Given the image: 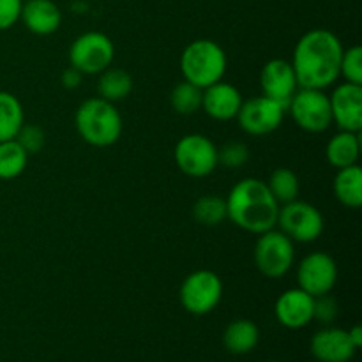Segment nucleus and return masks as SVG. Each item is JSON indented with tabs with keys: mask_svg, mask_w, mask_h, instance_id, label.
I'll use <instances>...</instances> for the list:
<instances>
[{
	"mask_svg": "<svg viewBox=\"0 0 362 362\" xmlns=\"http://www.w3.org/2000/svg\"><path fill=\"white\" fill-rule=\"evenodd\" d=\"M361 156V133L339 129L325 147L327 163L336 170L357 165Z\"/></svg>",
	"mask_w": 362,
	"mask_h": 362,
	"instance_id": "19",
	"label": "nucleus"
},
{
	"mask_svg": "<svg viewBox=\"0 0 362 362\" xmlns=\"http://www.w3.org/2000/svg\"><path fill=\"white\" fill-rule=\"evenodd\" d=\"M356 352L357 349L350 341L349 331L345 329H322L311 338V354L320 362H349Z\"/></svg>",
	"mask_w": 362,
	"mask_h": 362,
	"instance_id": "17",
	"label": "nucleus"
},
{
	"mask_svg": "<svg viewBox=\"0 0 362 362\" xmlns=\"http://www.w3.org/2000/svg\"><path fill=\"white\" fill-rule=\"evenodd\" d=\"M28 154L16 140L0 141V180H13L25 172Z\"/></svg>",
	"mask_w": 362,
	"mask_h": 362,
	"instance_id": "24",
	"label": "nucleus"
},
{
	"mask_svg": "<svg viewBox=\"0 0 362 362\" xmlns=\"http://www.w3.org/2000/svg\"><path fill=\"white\" fill-rule=\"evenodd\" d=\"M265 184H267L269 191H271V194L279 205L297 200V197H299V177H297L296 172H292L290 168H285V166L283 168H276Z\"/></svg>",
	"mask_w": 362,
	"mask_h": 362,
	"instance_id": "25",
	"label": "nucleus"
},
{
	"mask_svg": "<svg viewBox=\"0 0 362 362\" xmlns=\"http://www.w3.org/2000/svg\"><path fill=\"white\" fill-rule=\"evenodd\" d=\"M21 147L25 148L28 156L37 154L45 148L46 144V134L42 131V127L35 126V124H23V127L20 129L18 136L14 138Z\"/></svg>",
	"mask_w": 362,
	"mask_h": 362,
	"instance_id": "30",
	"label": "nucleus"
},
{
	"mask_svg": "<svg viewBox=\"0 0 362 362\" xmlns=\"http://www.w3.org/2000/svg\"><path fill=\"white\" fill-rule=\"evenodd\" d=\"M285 115L286 106L262 94L243 101L235 119L244 133L251 134V136H265V134H271L279 129Z\"/></svg>",
	"mask_w": 362,
	"mask_h": 362,
	"instance_id": "11",
	"label": "nucleus"
},
{
	"mask_svg": "<svg viewBox=\"0 0 362 362\" xmlns=\"http://www.w3.org/2000/svg\"><path fill=\"white\" fill-rule=\"evenodd\" d=\"M343 45L334 32L313 28L300 35L293 48L292 67L299 88L325 90L339 78Z\"/></svg>",
	"mask_w": 362,
	"mask_h": 362,
	"instance_id": "1",
	"label": "nucleus"
},
{
	"mask_svg": "<svg viewBox=\"0 0 362 362\" xmlns=\"http://www.w3.org/2000/svg\"><path fill=\"white\" fill-rule=\"evenodd\" d=\"M202 98H204V88L184 80L173 87L170 103H172L173 112L179 115H193L198 110H202Z\"/></svg>",
	"mask_w": 362,
	"mask_h": 362,
	"instance_id": "27",
	"label": "nucleus"
},
{
	"mask_svg": "<svg viewBox=\"0 0 362 362\" xmlns=\"http://www.w3.org/2000/svg\"><path fill=\"white\" fill-rule=\"evenodd\" d=\"M271 362H278V361H271Z\"/></svg>",
	"mask_w": 362,
	"mask_h": 362,
	"instance_id": "35",
	"label": "nucleus"
},
{
	"mask_svg": "<svg viewBox=\"0 0 362 362\" xmlns=\"http://www.w3.org/2000/svg\"><path fill=\"white\" fill-rule=\"evenodd\" d=\"M331 103L332 124L341 131H354L361 133L362 129V85L345 83L338 85L329 94Z\"/></svg>",
	"mask_w": 362,
	"mask_h": 362,
	"instance_id": "13",
	"label": "nucleus"
},
{
	"mask_svg": "<svg viewBox=\"0 0 362 362\" xmlns=\"http://www.w3.org/2000/svg\"><path fill=\"white\" fill-rule=\"evenodd\" d=\"M255 265L269 279H279L290 272L296 262V246L281 230L260 233L253 250Z\"/></svg>",
	"mask_w": 362,
	"mask_h": 362,
	"instance_id": "5",
	"label": "nucleus"
},
{
	"mask_svg": "<svg viewBox=\"0 0 362 362\" xmlns=\"http://www.w3.org/2000/svg\"><path fill=\"white\" fill-rule=\"evenodd\" d=\"M336 317H338V303H336V299H332L329 293L315 297L313 320H318L320 324L329 325L336 320Z\"/></svg>",
	"mask_w": 362,
	"mask_h": 362,
	"instance_id": "31",
	"label": "nucleus"
},
{
	"mask_svg": "<svg viewBox=\"0 0 362 362\" xmlns=\"http://www.w3.org/2000/svg\"><path fill=\"white\" fill-rule=\"evenodd\" d=\"M283 233L292 243L310 244L315 243L324 233V216L315 205L308 202L293 200L288 204L279 205L278 223Z\"/></svg>",
	"mask_w": 362,
	"mask_h": 362,
	"instance_id": "9",
	"label": "nucleus"
},
{
	"mask_svg": "<svg viewBox=\"0 0 362 362\" xmlns=\"http://www.w3.org/2000/svg\"><path fill=\"white\" fill-rule=\"evenodd\" d=\"M338 283V264L324 251L306 255L297 265V285L310 296L331 293Z\"/></svg>",
	"mask_w": 362,
	"mask_h": 362,
	"instance_id": "12",
	"label": "nucleus"
},
{
	"mask_svg": "<svg viewBox=\"0 0 362 362\" xmlns=\"http://www.w3.org/2000/svg\"><path fill=\"white\" fill-rule=\"evenodd\" d=\"M115 59L113 41L103 32H85L78 35L69 48V64L81 74H101Z\"/></svg>",
	"mask_w": 362,
	"mask_h": 362,
	"instance_id": "7",
	"label": "nucleus"
},
{
	"mask_svg": "<svg viewBox=\"0 0 362 362\" xmlns=\"http://www.w3.org/2000/svg\"><path fill=\"white\" fill-rule=\"evenodd\" d=\"M258 341H260V331H258L257 324L247 318L230 322L223 334V343H225L226 350L235 356L250 354L258 345Z\"/></svg>",
	"mask_w": 362,
	"mask_h": 362,
	"instance_id": "20",
	"label": "nucleus"
},
{
	"mask_svg": "<svg viewBox=\"0 0 362 362\" xmlns=\"http://www.w3.org/2000/svg\"><path fill=\"white\" fill-rule=\"evenodd\" d=\"M286 112H290L297 127L306 133H324L332 126L329 94L318 88H299L290 99Z\"/></svg>",
	"mask_w": 362,
	"mask_h": 362,
	"instance_id": "10",
	"label": "nucleus"
},
{
	"mask_svg": "<svg viewBox=\"0 0 362 362\" xmlns=\"http://www.w3.org/2000/svg\"><path fill=\"white\" fill-rule=\"evenodd\" d=\"M334 197L346 209H359L362 205V170L359 165L338 170L334 177Z\"/></svg>",
	"mask_w": 362,
	"mask_h": 362,
	"instance_id": "21",
	"label": "nucleus"
},
{
	"mask_svg": "<svg viewBox=\"0 0 362 362\" xmlns=\"http://www.w3.org/2000/svg\"><path fill=\"white\" fill-rule=\"evenodd\" d=\"M23 0H0V32L9 30L20 21Z\"/></svg>",
	"mask_w": 362,
	"mask_h": 362,
	"instance_id": "32",
	"label": "nucleus"
},
{
	"mask_svg": "<svg viewBox=\"0 0 362 362\" xmlns=\"http://www.w3.org/2000/svg\"><path fill=\"white\" fill-rule=\"evenodd\" d=\"M243 94L235 85L228 81H218L211 87L204 88L202 98V110L218 122H228L233 120L243 106Z\"/></svg>",
	"mask_w": 362,
	"mask_h": 362,
	"instance_id": "16",
	"label": "nucleus"
},
{
	"mask_svg": "<svg viewBox=\"0 0 362 362\" xmlns=\"http://www.w3.org/2000/svg\"><path fill=\"white\" fill-rule=\"evenodd\" d=\"M20 20L35 35L55 34L62 23V13L53 0H25Z\"/></svg>",
	"mask_w": 362,
	"mask_h": 362,
	"instance_id": "18",
	"label": "nucleus"
},
{
	"mask_svg": "<svg viewBox=\"0 0 362 362\" xmlns=\"http://www.w3.org/2000/svg\"><path fill=\"white\" fill-rule=\"evenodd\" d=\"M25 124L23 105L14 94L0 90V141L14 140Z\"/></svg>",
	"mask_w": 362,
	"mask_h": 362,
	"instance_id": "23",
	"label": "nucleus"
},
{
	"mask_svg": "<svg viewBox=\"0 0 362 362\" xmlns=\"http://www.w3.org/2000/svg\"><path fill=\"white\" fill-rule=\"evenodd\" d=\"M74 126L85 144L92 147H112L122 136V115L115 103L103 98L85 99L74 113Z\"/></svg>",
	"mask_w": 362,
	"mask_h": 362,
	"instance_id": "3",
	"label": "nucleus"
},
{
	"mask_svg": "<svg viewBox=\"0 0 362 362\" xmlns=\"http://www.w3.org/2000/svg\"><path fill=\"white\" fill-rule=\"evenodd\" d=\"M228 59L225 49L212 39H197L184 48L180 55V71L184 80L207 88L225 78Z\"/></svg>",
	"mask_w": 362,
	"mask_h": 362,
	"instance_id": "4",
	"label": "nucleus"
},
{
	"mask_svg": "<svg viewBox=\"0 0 362 362\" xmlns=\"http://www.w3.org/2000/svg\"><path fill=\"white\" fill-rule=\"evenodd\" d=\"M315 297L303 288L285 290L274 306L276 318L286 329H303L313 320Z\"/></svg>",
	"mask_w": 362,
	"mask_h": 362,
	"instance_id": "15",
	"label": "nucleus"
},
{
	"mask_svg": "<svg viewBox=\"0 0 362 362\" xmlns=\"http://www.w3.org/2000/svg\"><path fill=\"white\" fill-rule=\"evenodd\" d=\"M260 87L264 95L281 103L283 106H288L290 99L299 90V83H297L292 64L285 59L269 60L262 67Z\"/></svg>",
	"mask_w": 362,
	"mask_h": 362,
	"instance_id": "14",
	"label": "nucleus"
},
{
	"mask_svg": "<svg viewBox=\"0 0 362 362\" xmlns=\"http://www.w3.org/2000/svg\"><path fill=\"white\" fill-rule=\"evenodd\" d=\"M81 80H83V74L80 71H76L74 67H67L66 71L60 76V81H62V87L67 88V90H74L81 85Z\"/></svg>",
	"mask_w": 362,
	"mask_h": 362,
	"instance_id": "33",
	"label": "nucleus"
},
{
	"mask_svg": "<svg viewBox=\"0 0 362 362\" xmlns=\"http://www.w3.org/2000/svg\"><path fill=\"white\" fill-rule=\"evenodd\" d=\"M226 200V219L244 232L260 233L276 228L279 204L269 191L267 184L255 177L239 180L230 189Z\"/></svg>",
	"mask_w": 362,
	"mask_h": 362,
	"instance_id": "2",
	"label": "nucleus"
},
{
	"mask_svg": "<svg viewBox=\"0 0 362 362\" xmlns=\"http://www.w3.org/2000/svg\"><path fill=\"white\" fill-rule=\"evenodd\" d=\"M133 87H134L133 76H131L126 69H122V67L110 66L108 69H105L101 74H99V81H98L99 98L106 99V101L110 103L124 101V99L133 92Z\"/></svg>",
	"mask_w": 362,
	"mask_h": 362,
	"instance_id": "22",
	"label": "nucleus"
},
{
	"mask_svg": "<svg viewBox=\"0 0 362 362\" xmlns=\"http://www.w3.org/2000/svg\"><path fill=\"white\" fill-rule=\"evenodd\" d=\"M250 161V148L243 141H228L218 148V165L226 170L243 168Z\"/></svg>",
	"mask_w": 362,
	"mask_h": 362,
	"instance_id": "28",
	"label": "nucleus"
},
{
	"mask_svg": "<svg viewBox=\"0 0 362 362\" xmlns=\"http://www.w3.org/2000/svg\"><path fill=\"white\" fill-rule=\"evenodd\" d=\"M175 165L184 175L193 179L209 177L218 168V147L209 136L191 133L180 138L173 151Z\"/></svg>",
	"mask_w": 362,
	"mask_h": 362,
	"instance_id": "6",
	"label": "nucleus"
},
{
	"mask_svg": "<svg viewBox=\"0 0 362 362\" xmlns=\"http://www.w3.org/2000/svg\"><path fill=\"white\" fill-rule=\"evenodd\" d=\"M349 338H350V341L354 343V346L359 350L362 346V327H361V325H354V327L350 329Z\"/></svg>",
	"mask_w": 362,
	"mask_h": 362,
	"instance_id": "34",
	"label": "nucleus"
},
{
	"mask_svg": "<svg viewBox=\"0 0 362 362\" xmlns=\"http://www.w3.org/2000/svg\"><path fill=\"white\" fill-rule=\"evenodd\" d=\"M339 76L345 78L349 83L362 85V48L350 46L343 49L341 64H339Z\"/></svg>",
	"mask_w": 362,
	"mask_h": 362,
	"instance_id": "29",
	"label": "nucleus"
},
{
	"mask_svg": "<svg viewBox=\"0 0 362 362\" xmlns=\"http://www.w3.org/2000/svg\"><path fill=\"white\" fill-rule=\"evenodd\" d=\"M223 297V281L216 272L200 269L186 276L180 285L179 299L184 310L191 315H209L218 308Z\"/></svg>",
	"mask_w": 362,
	"mask_h": 362,
	"instance_id": "8",
	"label": "nucleus"
},
{
	"mask_svg": "<svg viewBox=\"0 0 362 362\" xmlns=\"http://www.w3.org/2000/svg\"><path fill=\"white\" fill-rule=\"evenodd\" d=\"M194 221L204 226H218L226 219V200L218 194H204L193 205Z\"/></svg>",
	"mask_w": 362,
	"mask_h": 362,
	"instance_id": "26",
	"label": "nucleus"
}]
</instances>
